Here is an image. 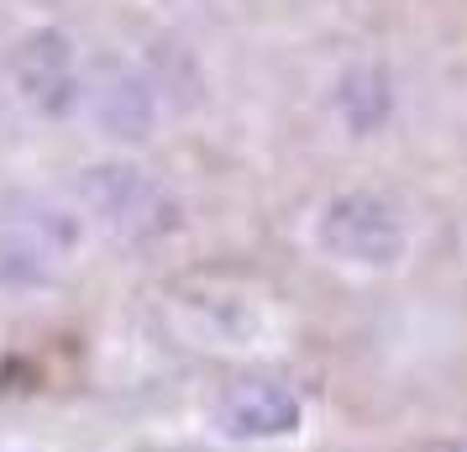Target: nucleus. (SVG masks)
Masks as SVG:
<instances>
[{
	"instance_id": "nucleus-1",
	"label": "nucleus",
	"mask_w": 467,
	"mask_h": 452,
	"mask_svg": "<svg viewBox=\"0 0 467 452\" xmlns=\"http://www.w3.org/2000/svg\"><path fill=\"white\" fill-rule=\"evenodd\" d=\"M316 247L341 268L358 274H389L410 258V221L389 194L341 190L316 215Z\"/></svg>"
},
{
	"instance_id": "nucleus-2",
	"label": "nucleus",
	"mask_w": 467,
	"mask_h": 452,
	"mask_svg": "<svg viewBox=\"0 0 467 452\" xmlns=\"http://www.w3.org/2000/svg\"><path fill=\"white\" fill-rule=\"evenodd\" d=\"M79 211L106 226L116 242H158L173 232V194L152 179V173L131 169V163H100L79 179Z\"/></svg>"
},
{
	"instance_id": "nucleus-3",
	"label": "nucleus",
	"mask_w": 467,
	"mask_h": 452,
	"mask_svg": "<svg viewBox=\"0 0 467 452\" xmlns=\"http://www.w3.org/2000/svg\"><path fill=\"white\" fill-rule=\"evenodd\" d=\"M169 321L190 347H211V352H253L268 347L274 337V316L242 284H194L169 295Z\"/></svg>"
},
{
	"instance_id": "nucleus-4",
	"label": "nucleus",
	"mask_w": 467,
	"mask_h": 452,
	"mask_svg": "<svg viewBox=\"0 0 467 452\" xmlns=\"http://www.w3.org/2000/svg\"><path fill=\"white\" fill-rule=\"evenodd\" d=\"M305 426V400L284 379H236L215 400V431L226 442H284Z\"/></svg>"
},
{
	"instance_id": "nucleus-5",
	"label": "nucleus",
	"mask_w": 467,
	"mask_h": 452,
	"mask_svg": "<svg viewBox=\"0 0 467 452\" xmlns=\"http://www.w3.org/2000/svg\"><path fill=\"white\" fill-rule=\"evenodd\" d=\"M85 100L95 127L116 142H148L152 127H158V95H152L148 79H137L127 68H110L106 79H95Z\"/></svg>"
},
{
	"instance_id": "nucleus-6",
	"label": "nucleus",
	"mask_w": 467,
	"mask_h": 452,
	"mask_svg": "<svg viewBox=\"0 0 467 452\" xmlns=\"http://www.w3.org/2000/svg\"><path fill=\"white\" fill-rule=\"evenodd\" d=\"M16 89H22L26 106L58 116L79 100V79H74V58L58 32H43V37H26L22 53H16Z\"/></svg>"
},
{
	"instance_id": "nucleus-7",
	"label": "nucleus",
	"mask_w": 467,
	"mask_h": 452,
	"mask_svg": "<svg viewBox=\"0 0 467 452\" xmlns=\"http://www.w3.org/2000/svg\"><path fill=\"white\" fill-rule=\"evenodd\" d=\"M389 100H394V95H389V74H383V68H352L337 85V116L347 121V131H358V137L383 127Z\"/></svg>"
},
{
	"instance_id": "nucleus-8",
	"label": "nucleus",
	"mask_w": 467,
	"mask_h": 452,
	"mask_svg": "<svg viewBox=\"0 0 467 452\" xmlns=\"http://www.w3.org/2000/svg\"><path fill=\"white\" fill-rule=\"evenodd\" d=\"M11 452H26V447H11Z\"/></svg>"
}]
</instances>
